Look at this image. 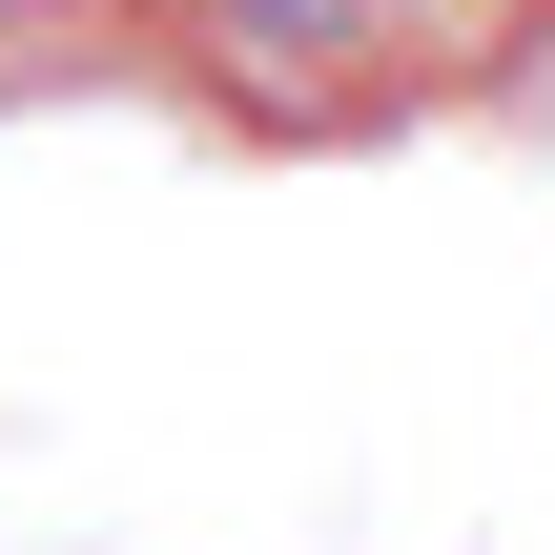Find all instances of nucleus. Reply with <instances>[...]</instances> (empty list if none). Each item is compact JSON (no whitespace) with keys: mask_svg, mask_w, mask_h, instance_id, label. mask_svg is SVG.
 <instances>
[{"mask_svg":"<svg viewBox=\"0 0 555 555\" xmlns=\"http://www.w3.org/2000/svg\"><path fill=\"white\" fill-rule=\"evenodd\" d=\"M206 62L247 103H309L330 62H412V0H206Z\"/></svg>","mask_w":555,"mask_h":555,"instance_id":"obj_1","label":"nucleus"},{"mask_svg":"<svg viewBox=\"0 0 555 555\" xmlns=\"http://www.w3.org/2000/svg\"><path fill=\"white\" fill-rule=\"evenodd\" d=\"M62 21H124V0H0V41H62Z\"/></svg>","mask_w":555,"mask_h":555,"instance_id":"obj_2","label":"nucleus"}]
</instances>
